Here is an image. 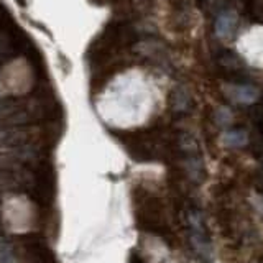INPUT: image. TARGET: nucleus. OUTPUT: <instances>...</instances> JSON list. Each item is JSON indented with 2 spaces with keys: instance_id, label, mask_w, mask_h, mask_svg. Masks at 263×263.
Segmentation results:
<instances>
[{
  "instance_id": "nucleus-1",
  "label": "nucleus",
  "mask_w": 263,
  "mask_h": 263,
  "mask_svg": "<svg viewBox=\"0 0 263 263\" xmlns=\"http://www.w3.org/2000/svg\"><path fill=\"white\" fill-rule=\"evenodd\" d=\"M105 109L122 127L138 125L152 115L156 96L150 79L142 71L128 69L117 76L104 96Z\"/></svg>"
},
{
  "instance_id": "nucleus-2",
  "label": "nucleus",
  "mask_w": 263,
  "mask_h": 263,
  "mask_svg": "<svg viewBox=\"0 0 263 263\" xmlns=\"http://www.w3.org/2000/svg\"><path fill=\"white\" fill-rule=\"evenodd\" d=\"M237 51L253 68L263 69V25L245 30L237 41Z\"/></svg>"
}]
</instances>
